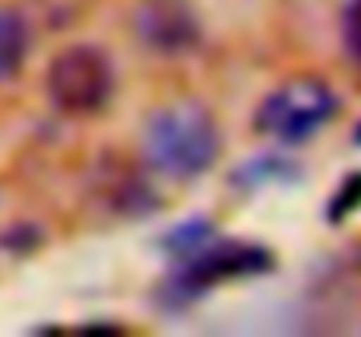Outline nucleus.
Returning <instances> with one entry per match:
<instances>
[{
	"mask_svg": "<svg viewBox=\"0 0 361 337\" xmlns=\"http://www.w3.org/2000/svg\"><path fill=\"white\" fill-rule=\"evenodd\" d=\"M341 110L337 92L330 88V81L316 78V74H298L281 81L252 116L256 130L284 148L291 144H305L312 141Z\"/></svg>",
	"mask_w": 361,
	"mask_h": 337,
	"instance_id": "nucleus-2",
	"label": "nucleus"
},
{
	"mask_svg": "<svg viewBox=\"0 0 361 337\" xmlns=\"http://www.w3.org/2000/svg\"><path fill=\"white\" fill-rule=\"evenodd\" d=\"M32 49V25L18 7H0V85L14 81Z\"/></svg>",
	"mask_w": 361,
	"mask_h": 337,
	"instance_id": "nucleus-5",
	"label": "nucleus"
},
{
	"mask_svg": "<svg viewBox=\"0 0 361 337\" xmlns=\"http://www.w3.org/2000/svg\"><path fill=\"white\" fill-rule=\"evenodd\" d=\"M133 35L151 53L176 57L200 39V21L179 0H144L133 14Z\"/></svg>",
	"mask_w": 361,
	"mask_h": 337,
	"instance_id": "nucleus-4",
	"label": "nucleus"
},
{
	"mask_svg": "<svg viewBox=\"0 0 361 337\" xmlns=\"http://www.w3.org/2000/svg\"><path fill=\"white\" fill-rule=\"evenodd\" d=\"M355 144H361V123H358V130H355Z\"/></svg>",
	"mask_w": 361,
	"mask_h": 337,
	"instance_id": "nucleus-8",
	"label": "nucleus"
},
{
	"mask_svg": "<svg viewBox=\"0 0 361 337\" xmlns=\"http://www.w3.org/2000/svg\"><path fill=\"white\" fill-rule=\"evenodd\" d=\"M341 39H344L348 57L361 67V0H351V4L344 7V18H341Z\"/></svg>",
	"mask_w": 361,
	"mask_h": 337,
	"instance_id": "nucleus-6",
	"label": "nucleus"
},
{
	"mask_svg": "<svg viewBox=\"0 0 361 337\" xmlns=\"http://www.w3.org/2000/svg\"><path fill=\"white\" fill-rule=\"evenodd\" d=\"M358 208H361V172H355V176H348V179L341 183V190L334 194V201H330V218L341 222V218H348V215L358 211Z\"/></svg>",
	"mask_w": 361,
	"mask_h": 337,
	"instance_id": "nucleus-7",
	"label": "nucleus"
},
{
	"mask_svg": "<svg viewBox=\"0 0 361 337\" xmlns=\"http://www.w3.org/2000/svg\"><path fill=\"white\" fill-rule=\"evenodd\" d=\"M116 92V74L106 49L92 42L63 46L46 67L49 106L63 116H95L109 106Z\"/></svg>",
	"mask_w": 361,
	"mask_h": 337,
	"instance_id": "nucleus-3",
	"label": "nucleus"
},
{
	"mask_svg": "<svg viewBox=\"0 0 361 337\" xmlns=\"http://www.w3.org/2000/svg\"><path fill=\"white\" fill-rule=\"evenodd\" d=\"M144 165L165 179L190 183L214 169L221 155V130L218 119L200 102H172L151 112L140 134Z\"/></svg>",
	"mask_w": 361,
	"mask_h": 337,
	"instance_id": "nucleus-1",
	"label": "nucleus"
}]
</instances>
